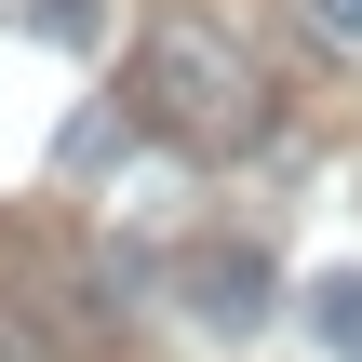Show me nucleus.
<instances>
[{"instance_id": "2", "label": "nucleus", "mask_w": 362, "mask_h": 362, "mask_svg": "<svg viewBox=\"0 0 362 362\" xmlns=\"http://www.w3.org/2000/svg\"><path fill=\"white\" fill-rule=\"evenodd\" d=\"M0 282H13V336L54 362H121V309H107V269L54 228V215H0Z\"/></svg>"}, {"instance_id": "6", "label": "nucleus", "mask_w": 362, "mask_h": 362, "mask_svg": "<svg viewBox=\"0 0 362 362\" xmlns=\"http://www.w3.org/2000/svg\"><path fill=\"white\" fill-rule=\"evenodd\" d=\"M309 27L322 40H362V0H309Z\"/></svg>"}, {"instance_id": "1", "label": "nucleus", "mask_w": 362, "mask_h": 362, "mask_svg": "<svg viewBox=\"0 0 362 362\" xmlns=\"http://www.w3.org/2000/svg\"><path fill=\"white\" fill-rule=\"evenodd\" d=\"M134 121H148L161 148H188V161H228V148L269 134V67H255L215 13H161V27L134 40Z\"/></svg>"}, {"instance_id": "4", "label": "nucleus", "mask_w": 362, "mask_h": 362, "mask_svg": "<svg viewBox=\"0 0 362 362\" xmlns=\"http://www.w3.org/2000/svg\"><path fill=\"white\" fill-rule=\"evenodd\" d=\"M309 336H322L336 362H362V269H336V282L309 296Z\"/></svg>"}, {"instance_id": "5", "label": "nucleus", "mask_w": 362, "mask_h": 362, "mask_svg": "<svg viewBox=\"0 0 362 362\" xmlns=\"http://www.w3.org/2000/svg\"><path fill=\"white\" fill-rule=\"evenodd\" d=\"M27 27H40V40H67V54H81V40H94V27H107V0H27Z\"/></svg>"}, {"instance_id": "3", "label": "nucleus", "mask_w": 362, "mask_h": 362, "mask_svg": "<svg viewBox=\"0 0 362 362\" xmlns=\"http://www.w3.org/2000/svg\"><path fill=\"white\" fill-rule=\"evenodd\" d=\"M175 309L202 322V336H255L269 322V296H282V269H269V242H228V228H202V242H175Z\"/></svg>"}]
</instances>
